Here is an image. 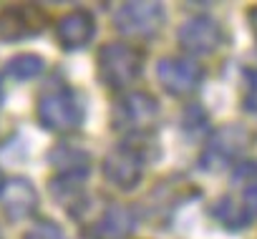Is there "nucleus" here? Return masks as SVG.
Wrapping results in <instances>:
<instances>
[{"mask_svg": "<svg viewBox=\"0 0 257 239\" xmlns=\"http://www.w3.org/2000/svg\"><path fill=\"white\" fill-rule=\"evenodd\" d=\"M244 98H242V106L244 111H252L257 113V68H244Z\"/></svg>", "mask_w": 257, "mask_h": 239, "instance_id": "a211bd4d", "label": "nucleus"}, {"mask_svg": "<svg viewBox=\"0 0 257 239\" xmlns=\"http://www.w3.org/2000/svg\"><path fill=\"white\" fill-rule=\"evenodd\" d=\"M202 68L197 66V61L192 58H162L157 66V78L162 83V88L172 96H189L199 88L202 83Z\"/></svg>", "mask_w": 257, "mask_h": 239, "instance_id": "423d86ee", "label": "nucleus"}, {"mask_svg": "<svg viewBox=\"0 0 257 239\" xmlns=\"http://www.w3.org/2000/svg\"><path fill=\"white\" fill-rule=\"evenodd\" d=\"M96 33V21L88 11H71L56 26V38L63 51H81L91 43Z\"/></svg>", "mask_w": 257, "mask_h": 239, "instance_id": "9b49d317", "label": "nucleus"}, {"mask_svg": "<svg viewBox=\"0 0 257 239\" xmlns=\"http://www.w3.org/2000/svg\"><path fill=\"white\" fill-rule=\"evenodd\" d=\"M46 13L36 6H11L0 11V41L16 43L38 36L46 28Z\"/></svg>", "mask_w": 257, "mask_h": 239, "instance_id": "0eeeda50", "label": "nucleus"}, {"mask_svg": "<svg viewBox=\"0 0 257 239\" xmlns=\"http://www.w3.org/2000/svg\"><path fill=\"white\" fill-rule=\"evenodd\" d=\"M43 66L46 63H43L41 56H36V53H21V56H16V58H11L6 63V73L13 76L16 81H31V78H36L43 71Z\"/></svg>", "mask_w": 257, "mask_h": 239, "instance_id": "dca6fc26", "label": "nucleus"}, {"mask_svg": "<svg viewBox=\"0 0 257 239\" xmlns=\"http://www.w3.org/2000/svg\"><path fill=\"white\" fill-rule=\"evenodd\" d=\"M0 239H3V234H0Z\"/></svg>", "mask_w": 257, "mask_h": 239, "instance_id": "4be33fe9", "label": "nucleus"}, {"mask_svg": "<svg viewBox=\"0 0 257 239\" xmlns=\"http://www.w3.org/2000/svg\"><path fill=\"white\" fill-rule=\"evenodd\" d=\"M26 239H66L63 229L51 221V219H38L28 231H26Z\"/></svg>", "mask_w": 257, "mask_h": 239, "instance_id": "f3484780", "label": "nucleus"}, {"mask_svg": "<svg viewBox=\"0 0 257 239\" xmlns=\"http://www.w3.org/2000/svg\"><path fill=\"white\" fill-rule=\"evenodd\" d=\"M164 23V6L152 0H137V3H123L113 13V26L118 33L128 38H152L159 33Z\"/></svg>", "mask_w": 257, "mask_h": 239, "instance_id": "20e7f679", "label": "nucleus"}, {"mask_svg": "<svg viewBox=\"0 0 257 239\" xmlns=\"http://www.w3.org/2000/svg\"><path fill=\"white\" fill-rule=\"evenodd\" d=\"M252 144V136L244 126L239 124H227L222 129H217L204 149L202 156V166L207 169H222L224 164L234 161L247 146Z\"/></svg>", "mask_w": 257, "mask_h": 239, "instance_id": "39448f33", "label": "nucleus"}, {"mask_svg": "<svg viewBox=\"0 0 257 239\" xmlns=\"http://www.w3.org/2000/svg\"><path fill=\"white\" fill-rule=\"evenodd\" d=\"M249 26H252V33H254V41H257V6L249 11Z\"/></svg>", "mask_w": 257, "mask_h": 239, "instance_id": "6ab92c4d", "label": "nucleus"}, {"mask_svg": "<svg viewBox=\"0 0 257 239\" xmlns=\"http://www.w3.org/2000/svg\"><path fill=\"white\" fill-rule=\"evenodd\" d=\"M51 164L56 166L58 176H81V179H86V174H88V156H86V151H81L76 146H66V144L56 146L51 151Z\"/></svg>", "mask_w": 257, "mask_h": 239, "instance_id": "4468645a", "label": "nucleus"}, {"mask_svg": "<svg viewBox=\"0 0 257 239\" xmlns=\"http://www.w3.org/2000/svg\"><path fill=\"white\" fill-rule=\"evenodd\" d=\"M214 216L222 221V226H227V229H242V226H247V221H249V216H247V211L242 209V204L234 199V196H222L217 204H214Z\"/></svg>", "mask_w": 257, "mask_h": 239, "instance_id": "2eb2a0df", "label": "nucleus"}, {"mask_svg": "<svg viewBox=\"0 0 257 239\" xmlns=\"http://www.w3.org/2000/svg\"><path fill=\"white\" fill-rule=\"evenodd\" d=\"M177 38H179V46L194 56H209L224 43L222 26L207 16H197V18L184 21L179 26Z\"/></svg>", "mask_w": 257, "mask_h": 239, "instance_id": "6e6552de", "label": "nucleus"}, {"mask_svg": "<svg viewBox=\"0 0 257 239\" xmlns=\"http://www.w3.org/2000/svg\"><path fill=\"white\" fill-rule=\"evenodd\" d=\"M232 184L239 186V204L252 219L257 214V161H239L232 174Z\"/></svg>", "mask_w": 257, "mask_h": 239, "instance_id": "ddd939ff", "label": "nucleus"}, {"mask_svg": "<svg viewBox=\"0 0 257 239\" xmlns=\"http://www.w3.org/2000/svg\"><path fill=\"white\" fill-rule=\"evenodd\" d=\"M38 121L53 134H71L83 121V103L78 91L56 88L41 96L38 101Z\"/></svg>", "mask_w": 257, "mask_h": 239, "instance_id": "f03ea898", "label": "nucleus"}, {"mask_svg": "<svg viewBox=\"0 0 257 239\" xmlns=\"http://www.w3.org/2000/svg\"><path fill=\"white\" fill-rule=\"evenodd\" d=\"M3 186H6V179H3V174H0V194H3Z\"/></svg>", "mask_w": 257, "mask_h": 239, "instance_id": "aec40b11", "label": "nucleus"}, {"mask_svg": "<svg viewBox=\"0 0 257 239\" xmlns=\"http://www.w3.org/2000/svg\"><path fill=\"white\" fill-rule=\"evenodd\" d=\"M157 118H159L157 98H152L144 91H134V93H126L116 101L111 124L118 131L144 136V134H152V129L157 126Z\"/></svg>", "mask_w": 257, "mask_h": 239, "instance_id": "7ed1b4c3", "label": "nucleus"}, {"mask_svg": "<svg viewBox=\"0 0 257 239\" xmlns=\"http://www.w3.org/2000/svg\"><path fill=\"white\" fill-rule=\"evenodd\" d=\"M0 98H3V91H0Z\"/></svg>", "mask_w": 257, "mask_h": 239, "instance_id": "412c9836", "label": "nucleus"}, {"mask_svg": "<svg viewBox=\"0 0 257 239\" xmlns=\"http://www.w3.org/2000/svg\"><path fill=\"white\" fill-rule=\"evenodd\" d=\"M144 68V56L134 46L113 41L98 48V76L108 88L132 86Z\"/></svg>", "mask_w": 257, "mask_h": 239, "instance_id": "f257e3e1", "label": "nucleus"}, {"mask_svg": "<svg viewBox=\"0 0 257 239\" xmlns=\"http://www.w3.org/2000/svg\"><path fill=\"white\" fill-rule=\"evenodd\" d=\"M0 199H3V209H6L8 219H13V221H21V219L31 216L38 206L36 186L28 179H16V181L6 184Z\"/></svg>", "mask_w": 257, "mask_h": 239, "instance_id": "f8f14e48", "label": "nucleus"}, {"mask_svg": "<svg viewBox=\"0 0 257 239\" xmlns=\"http://www.w3.org/2000/svg\"><path fill=\"white\" fill-rule=\"evenodd\" d=\"M134 226V214L123 204L106 201L101 211L83 224L86 239H126Z\"/></svg>", "mask_w": 257, "mask_h": 239, "instance_id": "1a4fd4ad", "label": "nucleus"}, {"mask_svg": "<svg viewBox=\"0 0 257 239\" xmlns=\"http://www.w3.org/2000/svg\"><path fill=\"white\" fill-rule=\"evenodd\" d=\"M142 169H144V159L132 146H126V144L113 149L103 159V176H106V181L111 186L121 189V191L137 189V184L142 181Z\"/></svg>", "mask_w": 257, "mask_h": 239, "instance_id": "9d476101", "label": "nucleus"}]
</instances>
